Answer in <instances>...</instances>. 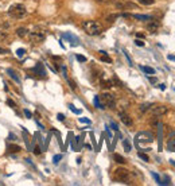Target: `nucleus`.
I'll return each instance as SVG.
<instances>
[{"instance_id": "f257e3e1", "label": "nucleus", "mask_w": 175, "mask_h": 186, "mask_svg": "<svg viewBox=\"0 0 175 186\" xmlns=\"http://www.w3.org/2000/svg\"><path fill=\"white\" fill-rule=\"evenodd\" d=\"M82 28H84V31L90 36L100 35L102 32V26H101V23H98L97 20H85L82 23Z\"/></svg>"}, {"instance_id": "f03ea898", "label": "nucleus", "mask_w": 175, "mask_h": 186, "mask_svg": "<svg viewBox=\"0 0 175 186\" xmlns=\"http://www.w3.org/2000/svg\"><path fill=\"white\" fill-rule=\"evenodd\" d=\"M113 180L117 181V182H121V184H131V182H132V177H131V173H129L127 169L119 167V169L115 170Z\"/></svg>"}, {"instance_id": "7ed1b4c3", "label": "nucleus", "mask_w": 175, "mask_h": 186, "mask_svg": "<svg viewBox=\"0 0 175 186\" xmlns=\"http://www.w3.org/2000/svg\"><path fill=\"white\" fill-rule=\"evenodd\" d=\"M8 15L12 19H22L27 15V10L23 4H12L8 8Z\"/></svg>"}, {"instance_id": "20e7f679", "label": "nucleus", "mask_w": 175, "mask_h": 186, "mask_svg": "<svg viewBox=\"0 0 175 186\" xmlns=\"http://www.w3.org/2000/svg\"><path fill=\"white\" fill-rule=\"evenodd\" d=\"M100 97V101H101V105L104 108H115L116 105V99H115V96L112 93H102L101 96H98Z\"/></svg>"}, {"instance_id": "39448f33", "label": "nucleus", "mask_w": 175, "mask_h": 186, "mask_svg": "<svg viewBox=\"0 0 175 186\" xmlns=\"http://www.w3.org/2000/svg\"><path fill=\"white\" fill-rule=\"evenodd\" d=\"M28 38L32 43H40L46 39V31L43 30H39V28H35L34 31H31L28 34Z\"/></svg>"}, {"instance_id": "423d86ee", "label": "nucleus", "mask_w": 175, "mask_h": 186, "mask_svg": "<svg viewBox=\"0 0 175 186\" xmlns=\"http://www.w3.org/2000/svg\"><path fill=\"white\" fill-rule=\"evenodd\" d=\"M167 107H165V105H159V107H155L154 109H152V116L154 117H160V116H163V115H166L167 113Z\"/></svg>"}, {"instance_id": "0eeeda50", "label": "nucleus", "mask_w": 175, "mask_h": 186, "mask_svg": "<svg viewBox=\"0 0 175 186\" xmlns=\"http://www.w3.org/2000/svg\"><path fill=\"white\" fill-rule=\"evenodd\" d=\"M158 28H159V22H156L154 19H151V22H148L147 30L151 32V34H155V32L158 31Z\"/></svg>"}, {"instance_id": "6e6552de", "label": "nucleus", "mask_w": 175, "mask_h": 186, "mask_svg": "<svg viewBox=\"0 0 175 186\" xmlns=\"http://www.w3.org/2000/svg\"><path fill=\"white\" fill-rule=\"evenodd\" d=\"M167 148H169L170 151L175 152V132L171 133L169 136V139H167Z\"/></svg>"}, {"instance_id": "1a4fd4ad", "label": "nucleus", "mask_w": 175, "mask_h": 186, "mask_svg": "<svg viewBox=\"0 0 175 186\" xmlns=\"http://www.w3.org/2000/svg\"><path fill=\"white\" fill-rule=\"evenodd\" d=\"M120 120L124 123L125 125H128V127H131V125H132V119H131V116H129V115H127V113H124V112L120 113Z\"/></svg>"}, {"instance_id": "9d476101", "label": "nucleus", "mask_w": 175, "mask_h": 186, "mask_svg": "<svg viewBox=\"0 0 175 186\" xmlns=\"http://www.w3.org/2000/svg\"><path fill=\"white\" fill-rule=\"evenodd\" d=\"M16 35L18 36H20V38H26V36H27L28 34H30V31L26 27H19V28H16Z\"/></svg>"}, {"instance_id": "9b49d317", "label": "nucleus", "mask_w": 175, "mask_h": 186, "mask_svg": "<svg viewBox=\"0 0 175 186\" xmlns=\"http://www.w3.org/2000/svg\"><path fill=\"white\" fill-rule=\"evenodd\" d=\"M131 16L135 18V19H137V20H151V19H154L151 15H137V14H132Z\"/></svg>"}, {"instance_id": "f8f14e48", "label": "nucleus", "mask_w": 175, "mask_h": 186, "mask_svg": "<svg viewBox=\"0 0 175 186\" xmlns=\"http://www.w3.org/2000/svg\"><path fill=\"white\" fill-rule=\"evenodd\" d=\"M34 72H36V73L39 74V76H42V77H44V76H46V72H44L43 65L40 64V62H39V64H36V66L34 68Z\"/></svg>"}, {"instance_id": "ddd939ff", "label": "nucleus", "mask_w": 175, "mask_h": 186, "mask_svg": "<svg viewBox=\"0 0 175 186\" xmlns=\"http://www.w3.org/2000/svg\"><path fill=\"white\" fill-rule=\"evenodd\" d=\"M100 58H101V61L106 62V64H112V59L108 57V54L105 53V51H100Z\"/></svg>"}, {"instance_id": "4468645a", "label": "nucleus", "mask_w": 175, "mask_h": 186, "mask_svg": "<svg viewBox=\"0 0 175 186\" xmlns=\"http://www.w3.org/2000/svg\"><path fill=\"white\" fill-rule=\"evenodd\" d=\"M7 151H8V152H19L20 151V147L16 146V144H8Z\"/></svg>"}, {"instance_id": "2eb2a0df", "label": "nucleus", "mask_w": 175, "mask_h": 186, "mask_svg": "<svg viewBox=\"0 0 175 186\" xmlns=\"http://www.w3.org/2000/svg\"><path fill=\"white\" fill-rule=\"evenodd\" d=\"M113 159H115V161H116L117 163H120V165H124V163H125V159L123 158L121 155H119V154H115V155H113Z\"/></svg>"}, {"instance_id": "dca6fc26", "label": "nucleus", "mask_w": 175, "mask_h": 186, "mask_svg": "<svg viewBox=\"0 0 175 186\" xmlns=\"http://www.w3.org/2000/svg\"><path fill=\"white\" fill-rule=\"evenodd\" d=\"M7 73L10 74V77H11V78H14L15 81H16V82H19V77L16 76V73H15L12 69H8V70H7Z\"/></svg>"}, {"instance_id": "f3484780", "label": "nucleus", "mask_w": 175, "mask_h": 186, "mask_svg": "<svg viewBox=\"0 0 175 186\" xmlns=\"http://www.w3.org/2000/svg\"><path fill=\"white\" fill-rule=\"evenodd\" d=\"M141 70L147 74H155V70L152 68H150V66H141Z\"/></svg>"}, {"instance_id": "a211bd4d", "label": "nucleus", "mask_w": 175, "mask_h": 186, "mask_svg": "<svg viewBox=\"0 0 175 186\" xmlns=\"http://www.w3.org/2000/svg\"><path fill=\"white\" fill-rule=\"evenodd\" d=\"M93 103H94V105L97 107V108H100V109H102V105H101V101H100V97L98 96H94V100H93Z\"/></svg>"}, {"instance_id": "6ab92c4d", "label": "nucleus", "mask_w": 175, "mask_h": 186, "mask_svg": "<svg viewBox=\"0 0 175 186\" xmlns=\"http://www.w3.org/2000/svg\"><path fill=\"white\" fill-rule=\"evenodd\" d=\"M137 2L143 6H152L155 3V0H137Z\"/></svg>"}, {"instance_id": "aec40b11", "label": "nucleus", "mask_w": 175, "mask_h": 186, "mask_svg": "<svg viewBox=\"0 0 175 186\" xmlns=\"http://www.w3.org/2000/svg\"><path fill=\"white\" fill-rule=\"evenodd\" d=\"M151 107H152V104H151V103H146V104H143V105L140 107V111H141V112H146V111H147V109H150Z\"/></svg>"}, {"instance_id": "412c9836", "label": "nucleus", "mask_w": 175, "mask_h": 186, "mask_svg": "<svg viewBox=\"0 0 175 186\" xmlns=\"http://www.w3.org/2000/svg\"><path fill=\"white\" fill-rule=\"evenodd\" d=\"M123 144H124V148H125V151L127 152H129V151H131V143H129L128 142V140H123Z\"/></svg>"}, {"instance_id": "4be33fe9", "label": "nucleus", "mask_w": 175, "mask_h": 186, "mask_svg": "<svg viewBox=\"0 0 175 186\" xmlns=\"http://www.w3.org/2000/svg\"><path fill=\"white\" fill-rule=\"evenodd\" d=\"M137 155H139V158H141V159H143L144 162H148V161H150V159H148V157H147V155H146V154H143V152H139V154H137Z\"/></svg>"}, {"instance_id": "5701e85b", "label": "nucleus", "mask_w": 175, "mask_h": 186, "mask_svg": "<svg viewBox=\"0 0 175 186\" xmlns=\"http://www.w3.org/2000/svg\"><path fill=\"white\" fill-rule=\"evenodd\" d=\"M24 53H26L24 49H18V50H16V55H18V57H23Z\"/></svg>"}, {"instance_id": "b1692460", "label": "nucleus", "mask_w": 175, "mask_h": 186, "mask_svg": "<svg viewBox=\"0 0 175 186\" xmlns=\"http://www.w3.org/2000/svg\"><path fill=\"white\" fill-rule=\"evenodd\" d=\"M76 58H77V61H80V62H86V57H84V55H80V54H78Z\"/></svg>"}, {"instance_id": "393cba45", "label": "nucleus", "mask_w": 175, "mask_h": 186, "mask_svg": "<svg viewBox=\"0 0 175 186\" xmlns=\"http://www.w3.org/2000/svg\"><path fill=\"white\" fill-rule=\"evenodd\" d=\"M152 177H154L155 178V180H156V184H158V185H160V178H159V175H158V174H156V173H152Z\"/></svg>"}, {"instance_id": "a878e982", "label": "nucleus", "mask_w": 175, "mask_h": 186, "mask_svg": "<svg viewBox=\"0 0 175 186\" xmlns=\"http://www.w3.org/2000/svg\"><path fill=\"white\" fill-rule=\"evenodd\" d=\"M69 108L73 111L74 113H77V115H80V113H81V111H80V109H76V108H74V105H72V104H70V105H69Z\"/></svg>"}, {"instance_id": "bb28decb", "label": "nucleus", "mask_w": 175, "mask_h": 186, "mask_svg": "<svg viewBox=\"0 0 175 186\" xmlns=\"http://www.w3.org/2000/svg\"><path fill=\"white\" fill-rule=\"evenodd\" d=\"M61 159H62V155H55V157L53 158V162H54V163H58L59 161H61Z\"/></svg>"}, {"instance_id": "cd10ccee", "label": "nucleus", "mask_w": 175, "mask_h": 186, "mask_svg": "<svg viewBox=\"0 0 175 186\" xmlns=\"http://www.w3.org/2000/svg\"><path fill=\"white\" fill-rule=\"evenodd\" d=\"M80 121H81V123H88V124H90V120H89V119H85V117H80Z\"/></svg>"}, {"instance_id": "c85d7f7f", "label": "nucleus", "mask_w": 175, "mask_h": 186, "mask_svg": "<svg viewBox=\"0 0 175 186\" xmlns=\"http://www.w3.org/2000/svg\"><path fill=\"white\" fill-rule=\"evenodd\" d=\"M40 152H42V150H40L39 147H35V148H34V154H35V155H39Z\"/></svg>"}, {"instance_id": "c756f323", "label": "nucleus", "mask_w": 175, "mask_h": 186, "mask_svg": "<svg viewBox=\"0 0 175 186\" xmlns=\"http://www.w3.org/2000/svg\"><path fill=\"white\" fill-rule=\"evenodd\" d=\"M135 43L137 44V46H144V42H143V40H139V39H136Z\"/></svg>"}, {"instance_id": "7c9ffc66", "label": "nucleus", "mask_w": 175, "mask_h": 186, "mask_svg": "<svg viewBox=\"0 0 175 186\" xmlns=\"http://www.w3.org/2000/svg\"><path fill=\"white\" fill-rule=\"evenodd\" d=\"M58 120H61V121H63V120H65V116H63V115L62 113H58Z\"/></svg>"}, {"instance_id": "2f4dec72", "label": "nucleus", "mask_w": 175, "mask_h": 186, "mask_svg": "<svg viewBox=\"0 0 175 186\" xmlns=\"http://www.w3.org/2000/svg\"><path fill=\"white\" fill-rule=\"evenodd\" d=\"M7 104H8V105H11L12 108H15V107H16V105H15V103L12 101V100H8V101H7Z\"/></svg>"}, {"instance_id": "473e14b6", "label": "nucleus", "mask_w": 175, "mask_h": 186, "mask_svg": "<svg viewBox=\"0 0 175 186\" xmlns=\"http://www.w3.org/2000/svg\"><path fill=\"white\" fill-rule=\"evenodd\" d=\"M98 3H110V2H115V0H96Z\"/></svg>"}, {"instance_id": "72a5a7b5", "label": "nucleus", "mask_w": 175, "mask_h": 186, "mask_svg": "<svg viewBox=\"0 0 175 186\" xmlns=\"http://www.w3.org/2000/svg\"><path fill=\"white\" fill-rule=\"evenodd\" d=\"M24 115H26L27 117H31V112H30L28 109H24Z\"/></svg>"}, {"instance_id": "f704fd0d", "label": "nucleus", "mask_w": 175, "mask_h": 186, "mask_svg": "<svg viewBox=\"0 0 175 186\" xmlns=\"http://www.w3.org/2000/svg\"><path fill=\"white\" fill-rule=\"evenodd\" d=\"M150 81L151 84H156V78H154V77H150Z\"/></svg>"}, {"instance_id": "c9c22d12", "label": "nucleus", "mask_w": 175, "mask_h": 186, "mask_svg": "<svg viewBox=\"0 0 175 186\" xmlns=\"http://www.w3.org/2000/svg\"><path fill=\"white\" fill-rule=\"evenodd\" d=\"M110 125H112V127H113V129H115V131H117V129H119V128H117V125L115 124V123H112V124H110Z\"/></svg>"}, {"instance_id": "e433bc0d", "label": "nucleus", "mask_w": 175, "mask_h": 186, "mask_svg": "<svg viewBox=\"0 0 175 186\" xmlns=\"http://www.w3.org/2000/svg\"><path fill=\"white\" fill-rule=\"evenodd\" d=\"M6 53V50L4 49H2V47H0V54H4Z\"/></svg>"}, {"instance_id": "4c0bfd02", "label": "nucleus", "mask_w": 175, "mask_h": 186, "mask_svg": "<svg viewBox=\"0 0 175 186\" xmlns=\"http://www.w3.org/2000/svg\"><path fill=\"white\" fill-rule=\"evenodd\" d=\"M160 89H162V91H165V89H166V87H165V85H163V84H160Z\"/></svg>"}, {"instance_id": "58836bf2", "label": "nucleus", "mask_w": 175, "mask_h": 186, "mask_svg": "<svg viewBox=\"0 0 175 186\" xmlns=\"http://www.w3.org/2000/svg\"><path fill=\"white\" fill-rule=\"evenodd\" d=\"M170 162H171V163H173V165L175 166V161H170Z\"/></svg>"}]
</instances>
